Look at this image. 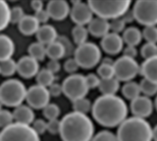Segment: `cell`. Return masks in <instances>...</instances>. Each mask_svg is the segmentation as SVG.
<instances>
[{
	"label": "cell",
	"instance_id": "cell-33",
	"mask_svg": "<svg viewBox=\"0 0 157 141\" xmlns=\"http://www.w3.org/2000/svg\"><path fill=\"white\" fill-rule=\"evenodd\" d=\"M139 85H140L141 93H143L144 95V96L151 97L157 94V84L147 79L144 78L141 81Z\"/></svg>",
	"mask_w": 157,
	"mask_h": 141
},
{
	"label": "cell",
	"instance_id": "cell-24",
	"mask_svg": "<svg viewBox=\"0 0 157 141\" xmlns=\"http://www.w3.org/2000/svg\"><path fill=\"white\" fill-rule=\"evenodd\" d=\"M98 88L103 95H115L120 89V82L115 77L110 79H101Z\"/></svg>",
	"mask_w": 157,
	"mask_h": 141
},
{
	"label": "cell",
	"instance_id": "cell-17",
	"mask_svg": "<svg viewBox=\"0 0 157 141\" xmlns=\"http://www.w3.org/2000/svg\"><path fill=\"white\" fill-rule=\"evenodd\" d=\"M88 32L97 38H103L109 33V22L101 17H93L88 24Z\"/></svg>",
	"mask_w": 157,
	"mask_h": 141
},
{
	"label": "cell",
	"instance_id": "cell-5",
	"mask_svg": "<svg viewBox=\"0 0 157 141\" xmlns=\"http://www.w3.org/2000/svg\"><path fill=\"white\" fill-rule=\"evenodd\" d=\"M26 95L27 89L19 80L10 79L0 85V101L3 106L17 107L26 100Z\"/></svg>",
	"mask_w": 157,
	"mask_h": 141
},
{
	"label": "cell",
	"instance_id": "cell-54",
	"mask_svg": "<svg viewBox=\"0 0 157 141\" xmlns=\"http://www.w3.org/2000/svg\"><path fill=\"white\" fill-rule=\"evenodd\" d=\"M2 106H3V104L1 103V101H0V111L2 110Z\"/></svg>",
	"mask_w": 157,
	"mask_h": 141
},
{
	"label": "cell",
	"instance_id": "cell-25",
	"mask_svg": "<svg viewBox=\"0 0 157 141\" xmlns=\"http://www.w3.org/2000/svg\"><path fill=\"white\" fill-rule=\"evenodd\" d=\"M46 56L51 60L59 61L65 56V50L63 46L57 40L46 46Z\"/></svg>",
	"mask_w": 157,
	"mask_h": 141
},
{
	"label": "cell",
	"instance_id": "cell-3",
	"mask_svg": "<svg viewBox=\"0 0 157 141\" xmlns=\"http://www.w3.org/2000/svg\"><path fill=\"white\" fill-rule=\"evenodd\" d=\"M116 137L118 141H152L153 128L145 119L132 117L119 126Z\"/></svg>",
	"mask_w": 157,
	"mask_h": 141
},
{
	"label": "cell",
	"instance_id": "cell-37",
	"mask_svg": "<svg viewBox=\"0 0 157 141\" xmlns=\"http://www.w3.org/2000/svg\"><path fill=\"white\" fill-rule=\"evenodd\" d=\"M142 34L144 39L148 43H154V44L157 43V27L155 26L145 27Z\"/></svg>",
	"mask_w": 157,
	"mask_h": 141
},
{
	"label": "cell",
	"instance_id": "cell-15",
	"mask_svg": "<svg viewBox=\"0 0 157 141\" xmlns=\"http://www.w3.org/2000/svg\"><path fill=\"white\" fill-rule=\"evenodd\" d=\"M101 47L109 55H117L123 50V39L120 34L109 32L101 39Z\"/></svg>",
	"mask_w": 157,
	"mask_h": 141
},
{
	"label": "cell",
	"instance_id": "cell-16",
	"mask_svg": "<svg viewBox=\"0 0 157 141\" xmlns=\"http://www.w3.org/2000/svg\"><path fill=\"white\" fill-rule=\"evenodd\" d=\"M50 17L54 20H63L70 15V6L66 1L52 0L50 1L46 8Z\"/></svg>",
	"mask_w": 157,
	"mask_h": 141
},
{
	"label": "cell",
	"instance_id": "cell-18",
	"mask_svg": "<svg viewBox=\"0 0 157 141\" xmlns=\"http://www.w3.org/2000/svg\"><path fill=\"white\" fill-rule=\"evenodd\" d=\"M12 114H13L14 120L17 124L29 126L30 124L34 122L35 115H34L33 110L29 106L21 105L16 107Z\"/></svg>",
	"mask_w": 157,
	"mask_h": 141
},
{
	"label": "cell",
	"instance_id": "cell-20",
	"mask_svg": "<svg viewBox=\"0 0 157 141\" xmlns=\"http://www.w3.org/2000/svg\"><path fill=\"white\" fill-rule=\"evenodd\" d=\"M19 31L25 36H31L36 34L40 28V23L34 16L25 15L21 21L17 24Z\"/></svg>",
	"mask_w": 157,
	"mask_h": 141
},
{
	"label": "cell",
	"instance_id": "cell-44",
	"mask_svg": "<svg viewBox=\"0 0 157 141\" xmlns=\"http://www.w3.org/2000/svg\"><path fill=\"white\" fill-rule=\"evenodd\" d=\"M63 69L66 72L75 74V72L79 69V65L74 58H69L63 64Z\"/></svg>",
	"mask_w": 157,
	"mask_h": 141
},
{
	"label": "cell",
	"instance_id": "cell-42",
	"mask_svg": "<svg viewBox=\"0 0 157 141\" xmlns=\"http://www.w3.org/2000/svg\"><path fill=\"white\" fill-rule=\"evenodd\" d=\"M57 41H59L64 48L65 50V56H70L71 54H74L75 52V49L74 46L72 44V42L70 41V39L65 37V36H59L57 37Z\"/></svg>",
	"mask_w": 157,
	"mask_h": 141
},
{
	"label": "cell",
	"instance_id": "cell-27",
	"mask_svg": "<svg viewBox=\"0 0 157 141\" xmlns=\"http://www.w3.org/2000/svg\"><path fill=\"white\" fill-rule=\"evenodd\" d=\"M29 56L36 60L37 61H43L46 57V46L42 45L40 42H34L29 45Z\"/></svg>",
	"mask_w": 157,
	"mask_h": 141
},
{
	"label": "cell",
	"instance_id": "cell-45",
	"mask_svg": "<svg viewBox=\"0 0 157 141\" xmlns=\"http://www.w3.org/2000/svg\"><path fill=\"white\" fill-rule=\"evenodd\" d=\"M85 78H86V83L88 89H94V88L98 87V85L100 83V80H101L98 75H96L94 73H90L87 76H86Z\"/></svg>",
	"mask_w": 157,
	"mask_h": 141
},
{
	"label": "cell",
	"instance_id": "cell-29",
	"mask_svg": "<svg viewBox=\"0 0 157 141\" xmlns=\"http://www.w3.org/2000/svg\"><path fill=\"white\" fill-rule=\"evenodd\" d=\"M72 36L74 39V41L75 44L82 45L86 42L87 37H88V30L85 26H75L72 29Z\"/></svg>",
	"mask_w": 157,
	"mask_h": 141
},
{
	"label": "cell",
	"instance_id": "cell-11",
	"mask_svg": "<svg viewBox=\"0 0 157 141\" xmlns=\"http://www.w3.org/2000/svg\"><path fill=\"white\" fill-rule=\"evenodd\" d=\"M50 98L48 89L40 85H33L27 90L26 101L30 108L43 109L50 104Z\"/></svg>",
	"mask_w": 157,
	"mask_h": 141
},
{
	"label": "cell",
	"instance_id": "cell-32",
	"mask_svg": "<svg viewBox=\"0 0 157 141\" xmlns=\"http://www.w3.org/2000/svg\"><path fill=\"white\" fill-rule=\"evenodd\" d=\"M17 72V62L12 59L0 61V74L4 77H10Z\"/></svg>",
	"mask_w": 157,
	"mask_h": 141
},
{
	"label": "cell",
	"instance_id": "cell-28",
	"mask_svg": "<svg viewBox=\"0 0 157 141\" xmlns=\"http://www.w3.org/2000/svg\"><path fill=\"white\" fill-rule=\"evenodd\" d=\"M36 81L38 85H40L42 87H50L52 83H54L55 81V75L50 72L47 69L40 70L36 77Z\"/></svg>",
	"mask_w": 157,
	"mask_h": 141
},
{
	"label": "cell",
	"instance_id": "cell-30",
	"mask_svg": "<svg viewBox=\"0 0 157 141\" xmlns=\"http://www.w3.org/2000/svg\"><path fill=\"white\" fill-rule=\"evenodd\" d=\"M10 7L8 4L0 0V31L4 30L10 23Z\"/></svg>",
	"mask_w": 157,
	"mask_h": 141
},
{
	"label": "cell",
	"instance_id": "cell-34",
	"mask_svg": "<svg viewBox=\"0 0 157 141\" xmlns=\"http://www.w3.org/2000/svg\"><path fill=\"white\" fill-rule=\"evenodd\" d=\"M42 114H43L44 117L46 119H48L49 121L54 120V119H57L58 117L60 116L61 109L56 104H49L43 108Z\"/></svg>",
	"mask_w": 157,
	"mask_h": 141
},
{
	"label": "cell",
	"instance_id": "cell-9",
	"mask_svg": "<svg viewBox=\"0 0 157 141\" xmlns=\"http://www.w3.org/2000/svg\"><path fill=\"white\" fill-rule=\"evenodd\" d=\"M62 87L64 95L73 102L86 97L89 91L86 83V78L81 74L69 75L63 82Z\"/></svg>",
	"mask_w": 157,
	"mask_h": 141
},
{
	"label": "cell",
	"instance_id": "cell-14",
	"mask_svg": "<svg viewBox=\"0 0 157 141\" xmlns=\"http://www.w3.org/2000/svg\"><path fill=\"white\" fill-rule=\"evenodd\" d=\"M17 72L25 79L32 78L40 72L39 62L30 56H24L17 62Z\"/></svg>",
	"mask_w": 157,
	"mask_h": 141
},
{
	"label": "cell",
	"instance_id": "cell-7",
	"mask_svg": "<svg viewBox=\"0 0 157 141\" xmlns=\"http://www.w3.org/2000/svg\"><path fill=\"white\" fill-rule=\"evenodd\" d=\"M134 19L140 24L150 27L157 24V1L138 0L132 9Z\"/></svg>",
	"mask_w": 157,
	"mask_h": 141
},
{
	"label": "cell",
	"instance_id": "cell-23",
	"mask_svg": "<svg viewBox=\"0 0 157 141\" xmlns=\"http://www.w3.org/2000/svg\"><path fill=\"white\" fill-rule=\"evenodd\" d=\"M143 34L139 28L136 27H130L123 31L122 39L128 46L135 47L142 41Z\"/></svg>",
	"mask_w": 157,
	"mask_h": 141
},
{
	"label": "cell",
	"instance_id": "cell-36",
	"mask_svg": "<svg viewBox=\"0 0 157 141\" xmlns=\"http://www.w3.org/2000/svg\"><path fill=\"white\" fill-rule=\"evenodd\" d=\"M141 55L145 60L157 56V45L148 42L145 43L141 49Z\"/></svg>",
	"mask_w": 157,
	"mask_h": 141
},
{
	"label": "cell",
	"instance_id": "cell-53",
	"mask_svg": "<svg viewBox=\"0 0 157 141\" xmlns=\"http://www.w3.org/2000/svg\"><path fill=\"white\" fill-rule=\"evenodd\" d=\"M155 108H156V110H157V96H156V98H155Z\"/></svg>",
	"mask_w": 157,
	"mask_h": 141
},
{
	"label": "cell",
	"instance_id": "cell-13",
	"mask_svg": "<svg viewBox=\"0 0 157 141\" xmlns=\"http://www.w3.org/2000/svg\"><path fill=\"white\" fill-rule=\"evenodd\" d=\"M154 110L153 101L144 95H140L131 103V111L134 117L145 119L150 117Z\"/></svg>",
	"mask_w": 157,
	"mask_h": 141
},
{
	"label": "cell",
	"instance_id": "cell-39",
	"mask_svg": "<svg viewBox=\"0 0 157 141\" xmlns=\"http://www.w3.org/2000/svg\"><path fill=\"white\" fill-rule=\"evenodd\" d=\"M9 17H10V23L18 24L21 21V19L25 17V14H24L22 7L17 6H14L13 8L10 9Z\"/></svg>",
	"mask_w": 157,
	"mask_h": 141
},
{
	"label": "cell",
	"instance_id": "cell-19",
	"mask_svg": "<svg viewBox=\"0 0 157 141\" xmlns=\"http://www.w3.org/2000/svg\"><path fill=\"white\" fill-rule=\"evenodd\" d=\"M38 42L41 43L44 46H47L57 39V31L54 27L51 25H43L40 26L39 30L36 33Z\"/></svg>",
	"mask_w": 157,
	"mask_h": 141
},
{
	"label": "cell",
	"instance_id": "cell-50",
	"mask_svg": "<svg viewBox=\"0 0 157 141\" xmlns=\"http://www.w3.org/2000/svg\"><path fill=\"white\" fill-rule=\"evenodd\" d=\"M137 54H138L137 49L132 46H127L123 50V56H126L131 59L135 60V57H137Z\"/></svg>",
	"mask_w": 157,
	"mask_h": 141
},
{
	"label": "cell",
	"instance_id": "cell-40",
	"mask_svg": "<svg viewBox=\"0 0 157 141\" xmlns=\"http://www.w3.org/2000/svg\"><path fill=\"white\" fill-rule=\"evenodd\" d=\"M91 141H118V139L112 132L103 130L94 136Z\"/></svg>",
	"mask_w": 157,
	"mask_h": 141
},
{
	"label": "cell",
	"instance_id": "cell-35",
	"mask_svg": "<svg viewBox=\"0 0 157 141\" xmlns=\"http://www.w3.org/2000/svg\"><path fill=\"white\" fill-rule=\"evenodd\" d=\"M98 74L100 79H110L114 77L113 64L101 63L98 69Z\"/></svg>",
	"mask_w": 157,
	"mask_h": 141
},
{
	"label": "cell",
	"instance_id": "cell-26",
	"mask_svg": "<svg viewBox=\"0 0 157 141\" xmlns=\"http://www.w3.org/2000/svg\"><path fill=\"white\" fill-rule=\"evenodd\" d=\"M121 92L123 96L128 100H134L135 98L139 97L141 95L140 85L135 82H127L121 88Z\"/></svg>",
	"mask_w": 157,
	"mask_h": 141
},
{
	"label": "cell",
	"instance_id": "cell-47",
	"mask_svg": "<svg viewBox=\"0 0 157 141\" xmlns=\"http://www.w3.org/2000/svg\"><path fill=\"white\" fill-rule=\"evenodd\" d=\"M34 17H36V19L38 20V22L40 24V23H47L49 18H50V16H49V14H48L46 9H41L40 11L35 12Z\"/></svg>",
	"mask_w": 157,
	"mask_h": 141
},
{
	"label": "cell",
	"instance_id": "cell-12",
	"mask_svg": "<svg viewBox=\"0 0 157 141\" xmlns=\"http://www.w3.org/2000/svg\"><path fill=\"white\" fill-rule=\"evenodd\" d=\"M73 7L70 9V17L77 26L89 24L93 19V12L88 4L81 1H72Z\"/></svg>",
	"mask_w": 157,
	"mask_h": 141
},
{
	"label": "cell",
	"instance_id": "cell-38",
	"mask_svg": "<svg viewBox=\"0 0 157 141\" xmlns=\"http://www.w3.org/2000/svg\"><path fill=\"white\" fill-rule=\"evenodd\" d=\"M13 114L8 110L2 109L0 111V128L4 129L13 124Z\"/></svg>",
	"mask_w": 157,
	"mask_h": 141
},
{
	"label": "cell",
	"instance_id": "cell-6",
	"mask_svg": "<svg viewBox=\"0 0 157 141\" xmlns=\"http://www.w3.org/2000/svg\"><path fill=\"white\" fill-rule=\"evenodd\" d=\"M74 59L83 69H92L101 60V50L98 45L92 42H86L77 46L74 52Z\"/></svg>",
	"mask_w": 157,
	"mask_h": 141
},
{
	"label": "cell",
	"instance_id": "cell-49",
	"mask_svg": "<svg viewBox=\"0 0 157 141\" xmlns=\"http://www.w3.org/2000/svg\"><path fill=\"white\" fill-rule=\"evenodd\" d=\"M47 70H49L50 72H52L53 74L57 73L60 70H61V64L59 62V61H55V60H50L47 63Z\"/></svg>",
	"mask_w": 157,
	"mask_h": 141
},
{
	"label": "cell",
	"instance_id": "cell-43",
	"mask_svg": "<svg viewBox=\"0 0 157 141\" xmlns=\"http://www.w3.org/2000/svg\"><path fill=\"white\" fill-rule=\"evenodd\" d=\"M34 131L40 136L44 134L47 131V122L44 121L43 119H36L34 120V122L32 123V127H31Z\"/></svg>",
	"mask_w": 157,
	"mask_h": 141
},
{
	"label": "cell",
	"instance_id": "cell-22",
	"mask_svg": "<svg viewBox=\"0 0 157 141\" xmlns=\"http://www.w3.org/2000/svg\"><path fill=\"white\" fill-rule=\"evenodd\" d=\"M15 52V44L6 35L0 34V61L11 59Z\"/></svg>",
	"mask_w": 157,
	"mask_h": 141
},
{
	"label": "cell",
	"instance_id": "cell-51",
	"mask_svg": "<svg viewBox=\"0 0 157 141\" xmlns=\"http://www.w3.org/2000/svg\"><path fill=\"white\" fill-rule=\"evenodd\" d=\"M30 6H31L32 9H33L35 12L43 9V3H42V1H40V0H32L31 3H30Z\"/></svg>",
	"mask_w": 157,
	"mask_h": 141
},
{
	"label": "cell",
	"instance_id": "cell-41",
	"mask_svg": "<svg viewBox=\"0 0 157 141\" xmlns=\"http://www.w3.org/2000/svg\"><path fill=\"white\" fill-rule=\"evenodd\" d=\"M125 25H126V23H125V21L123 20L122 17L115 18V19H113V20L109 23V28H110V30H111L113 33L119 34V33L124 31Z\"/></svg>",
	"mask_w": 157,
	"mask_h": 141
},
{
	"label": "cell",
	"instance_id": "cell-8",
	"mask_svg": "<svg viewBox=\"0 0 157 141\" xmlns=\"http://www.w3.org/2000/svg\"><path fill=\"white\" fill-rule=\"evenodd\" d=\"M0 141H40L30 126L13 123L0 132Z\"/></svg>",
	"mask_w": 157,
	"mask_h": 141
},
{
	"label": "cell",
	"instance_id": "cell-52",
	"mask_svg": "<svg viewBox=\"0 0 157 141\" xmlns=\"http://www.w3.org/2000/svg\"><path fill=\"white\" fill-rule=\"evenodd\" d=\"M153 139L157 141V125L153 128Z\"/></svg>",
	"mask_w": 157,
	"mask_h": 141
},
{
	"label": "cell",
	"instance_id": "cell-4",
	"mask_svg": "<svg viewBox=\"0 0 157 141\" xmlns=\"http://www.w3.org/2000/svg\"><path fill=\"white\" fill-rule=\"evenodd\" d=\"M88 6H90L93 14H96L98 17L108 19H115L122 17L131 6L132 1L121 0V1H88Z\"/></svg>",
	"mask_w": 157,
	"mask_h": 141
},
{
	"label": "cell",
	"instance_id": "cell-21",
	"mask_svg": "<svg viewBox=\"0 0 157 141\" xmlns=\"http://www.w3.org/2000/svg\"><path fill=\"white\" fill-rule=\"evenodd\" d=\"M140 72L147 79L157 84V56L145 60L140 67Z\"/></svg>",
	"mask_w": 157,
	"mask_h": 141
},
{
	"label": "cell",
	"instance_id": "cell-31",
	"mask_svg": "<svg viewBox=\"0 0 157 141\" xmlns=\"http://www.w3.org/2000/svg\"><path fill=\"white\" fill-rule=\"evenodd\" d=\"M73 108H74V112L86 115L88 112L92 110V104L87 98L84 97V98H80V99L74 101Z\"/></svg>",
	"mask_w": 157,
	"mask_h": 141
},
{
	"label": "cell",
	"instance_id": "cell-2",
	"mask_svg": "<svg viewBox=\"0 0 157 141\" xmlns=\"http://www.w3.org/2000/svg\"><path fill=\"white\" fill-rule=\"evenodd\" d=\"M60 122L59 134L63 141H91L94 137V124L86 115L72 112Z\"/></svg>",
	"mask_w": 157,
	"mask_h": 141
},
{
	"label": "cell",
	"instance_id": "cell-46",
	"mask_svg": "<svg viewBox=\"0 0 157 141\" xmlns=\"http://www.w3.org/2000/svg\"><path fill=\"white\" fill-rule=\"evenodd\" d=\"M61 122L58 119L50 120L47 122V131L52 135H57L60 133Z\"/></svg>",
	"mask_w": 157,
	"mask_h": 141
},
{
	"label": "cell",
	"instance_id": "cell-10",
	"mask_svg": "<svg viewBox=\"0 0 157 141\" xmlns=\"http://www.w3.org/2000/svg\"><path fill=\"white\" fill-rule=\"evenodd\" d=\"M114 77L120 82H131L140 72V66L134 59L122 56L114 61Z\"/></svg>",
	"mask_w": 157,
	"mask_h": 141
},
{
	"label": "cell",
	"instance_id": "cell-1",
	"mask_svg": "<svg viewBox=\"0 0 157 141\" xmlns=\"http://www.w3.org/2000/svg\"><path fill=\"white\" fill-rule=\"evenodd\" d=\"M94 119L106 128L120 126L128 116L126 103L117 95H101L92 105Z\"/></svg>",
	"mask_w": 157,
	"mask_h": 141
},
{
	"label": "cell",
	"instance_id": "cell-55",
	"mask_svg": "<svg viewBox=\"0 0 157 141\" xmlns=\"http://www.w3.org/2000/svg\"><path fill=\"white\" fill-rule=\"evenodd\" d=\"M0 132H1V131H0Z\"/></svg>",
	"mask_w": 157,
	"mask_h": 141
},
{
	"label": "cell",
	"instance_id": "cell-48",
	"mask_svg": "<svg viewBox=\"0 0 157 141\" xmlns=\"http://www.w3.org/2000/svg\"><path fill=\"white\" fill-rule=\"evenodd\" d=\"M48 91H49V94H50L51 96H52V97H58L59 95H61L63 94V87H62L61 84L54 83H52L49 87Z\"/></svg>",
	"mask_w": 157,
	"mask_h": 141
}]
</instances>
